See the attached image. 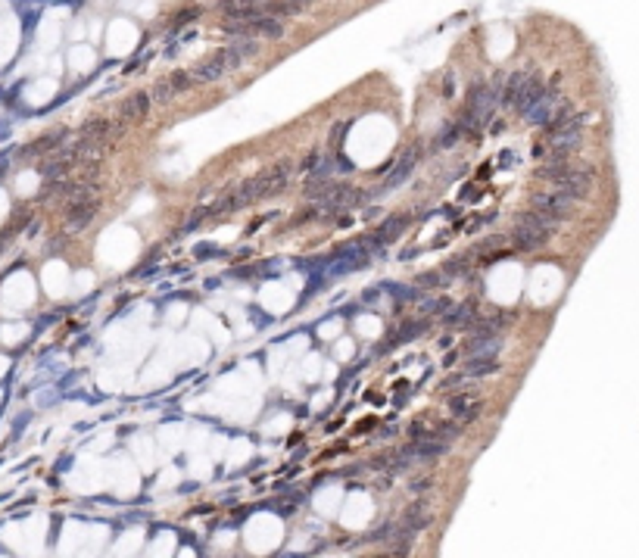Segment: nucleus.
Instances as JSON below:
<instances>
[{
  "instance_id": "f257e3e1",
  "label": "nucleus",
  "mask_w": 639,
  "mask_h": 558,
  "mask_svg": "<svg viewBox=\"0 0 639 558\" xmlns=\"http://www.w3.org/2000/svg\"><path fill=\"white\" fill-rule=\"evenodd\" d=\"M552 228H555V222H549L543 213L530 209V213L521 215L518 224L512 228V241L518 250H540V246L549 241Z\"/></svg>"
},
{
  "instance_id": "f03ea898",
  "label": "nucleus",
  "mask_w": 639,
  "mask_h": 558,
  "mask_svg": "<svg viewBox=\"0 0 639 558\" xmlns=\"http://www.w3.org/2000/svg\"><path fill=\"white\" fill-rule=\"evenodd\" d=\"M290 172H293V163H281V165H274V169H265L262 175H256V178L246 181V184H241L237 197H241L243 203H250V200H256V197H268V194L281 191V187L287 184Z\"/></svg>"
},
{
  "instance_id": "7ed1b4c3",
  "label": "nucleus",
  "mask_w": 639,
  "mask_h": 558,
  "mask_svg": "<svg viewBox=\"0 0 639 558\" xmlns=\"http://www.w3.org/2000/svg\"><path fill=\"white\" fill-rule=\"evenodd\" d=\"M574 200L571 194H564V191H555V194H533L530 197V209H536V213H543L549 222H564L568 215L574 213Z\"/></svg>"
},
{
  "instance_id": "20e7f679",
  "label": "nucleus",
  "mask_w": 639,
  "mask_h": 558,
  "mask_svg": "<svg viewBox=\"0 0 639 558\" xmlns=\"http://www.w3.org/2000/svg\"><path fill=\"white\" fill-rule=\"evenodd\" d=\"M593 169H564L562 175H558V191H564V194H571L574 200H583V197H590V191H593Z\"/></svg>"
},
{
  "instance_id": "39448f33",
  "label": "nucleus",
  "mask_w": 639,
  "mask_h": 558,
  "mask_svg": "<svg viewBox=\"0 0 639 558\" xmlns=\"http://www.w3.org/2000/svg\"><path fill=\"white\" fill-rule=\"evenodd\" d=\"M418 153H421V150H409V153H403V159H399V163L393 165V169L387 172V178H384L381 191H372V200H374V197H384V194H387V191H393V187H399V184H405V181L412 178V172H415Z\"/></svg>"
},
{
  "instance_id": "423d86ee",
  "label": "nucleus",
  "mask_w": 639,
  "mask_h": 558,
  "mask_svg": "<svg viewBox=\"0 0 639 558\" xmlns=\"http://www.w3.org/2000/svg\"><path fill=\"white\" fill-rule=\"evenodd\" d=\"M536 84H540V75H536L533 69L514 72V75L508 78V84L502 88V103H505V106H514V103H518L521 97H524V94H530V91H533Z\"/></svg>"
},
{
  "instance_id": "0eeeda50",
  "label": "nucleus",
  "mask_w": 639,
  "mask_h": 558,
  "mask_svg": "<svg viewBox=\"0 0 639 558\" xmlns=\"http://www.w3.org/2000/svg\"><path fill=\"white\" fill-rule=\"evenodd\" d=\"M555 106H558V91L546 88V91H543V97L536 100V103L530 106L524 115H527L530 125H549V119L555 115Z\"/></svg>"
},
{
  "instance_id": "6e6552de",
  "label": "nucleus",
  "mask_w": 639,
  "mask_h": 558,
  "mask_svg": "<svg viewBox=\"0 0 639 558\" xmlns=\"http://www.w3.org/2000/svg\"><path fill=\"white\" fill-rule=\"evenodd\" d=\"M502 346L505 343L499 334H477L468 340V359H496Z\"/></svg>"
},
{
  "instance_id": "1a4fd4ad",
  "label": "nucleus",
  "mask_w": 639,
  "mask_h": 558,
  "mask_svg": "<svg viewBox=\"0 0 639 558\" xmlns=\"http://www.w3.org/2000/svg\"><path fill=\"white\" fill-rule=\"evenodd\" d=\"M224 72H231V69H228V63H224V56H222V53H213L209 60H203L200 66L194 69V82H200V84L219 82V78L224 75Z\"/></svg>"
},
{
  "instance_id": "9d476101",
  "label": "nucleus",
  "mask_w": 639,
  "mask_h": 558,
  "mask_svg": "<svg viewBox=\"0 0 639 558\" xmlns=\"http://www.w3.org/2000/svg\"><path fill=\"white\" fill-rule=\"evenodd\" d=\"M150 103H153V97H150L147 91L128 94V97H125V103H122V119H125V122H137V119H144V115L150 113Z\"/></svg>"
},
{
  "instance_id": "9b49d317",
  "label": "nucleus",
  "mask_w": 639,
  "mask_h": 558,
  "mask_svg": "<svg viewBox=\"0 0 639 558\" xmlns=\"http://www.w3.org/2000/svg\"><path fill=\"white\" fill-rule=\"evenodd\" d=\"M94 215H97V203H91V200H72V206H69V228L72 231L88 228Z\"/></svg>"
},
{
  "instance_id": "f8f14e48",
  "label": "nucleus",
  "mask_w": 639,
  "mask_h": 558,
  "mask_svg": "<svg viewBox=\"0 0 639 558\" xmlns=\"http://www.w3.org/2000/svg\"><path fill=\"white\" fill-rule=\"evenodd\" d=\"M505 324H508L505 312H493V315H481V318L474 315V322L468 324V334L471 337H477V334H499Z\"/></svg>"
},
{
  "instance_id": "ddd939ff",
  "label": "nucleus",
  "mask_w": 639,
  "mask_h": 558,
  "mask_svg": "<svg viewBox=\"0 0 639 558\" xmlns=\"http://www.w3.org/2000/svg\"><path fill=\"white\" fill-rule=\"evenodd\" d=\"M399 521H403V524L405 527H409V531H421V527H427V524H431V512H427V505L424 502H415V505H409V509H405L403 512V518H399Z\"/></svg>"
},
{
  "instance_id": "4468645a",
  "label": "nucleus",
  "mask_w": 639,
  "mask_h": 558,
  "mask_svg": "<svg viewBox=\"0 0 639 558\" xmlns=\"http://www.w3.org/2000/svg\"><path fill=\"white\" fill-rule=\"evenodd\" d=\"M427 331V322H421V318H412V322H403V328L396 331V337L387 343V350L390 346H399V343H409V340H415L421 337Z\"/></svg>"
},
{
  "instance_id": "2eb2a0df",
  "label": "nucleus",
  "mask_w": 639,
  "mask_h": 558,
  "mask_svg": "<svg viewBox=\"0 0 639 558\" xmlns=\"http://www.w3.org/2000/svg\"><path fill=\"white\" fill-rule=\"evenodd\" d=\"M66 137V128H56V132H50L44 137H38V141L32 144V147H25L23 150V156H38V153H44V150H56L60 147V141Z\"/></svg>"
},
{
  "instance_id": "dca6fc26",
  "label": "nucleus",
  "mask_w": 639,
  "mask_h": 558,
  "mask_svg": "<svg viewBox=\"0 0 639 558\" xmlns=\"http://www.w3.org/2000/svg\"><path fill=\"white\" fill-rule=\"evenodd\" d=\"M443 322H446V328H468L471 322H474V303H462V306H455L453 312H446V318H443Z\"/></svg>"
},
{
  "instance_id": "f3484780",
  "label": "nucleus",
  "mask_w": 639,
  "mask_h": 558,
  "mask_svg": "<svg viewBox=\"0 0 639 558\" xmlns=\"http://www.w3.org/2000/svg\"><path fill=\"white\" fill-rule=\"evenodd\" d=\"M405 228H409V215H393V219H387V222H384L381 228L374 231V234L381 237L384 243H387V241H393V237H399V234H403Z\"/></svg>"
},
{
  "instance_id": "a211bd4d",
  "label": "nucleus",
  "mask_w": 639,
  "mask_h": 558,
  "mask_svg": "<svg viewBox=\"0 0 639 558\" xmlns=\"http://www.w3.org/2000/svg\"><path fill=\"white\" fill-rule=\"evenodd\" d=\"M496 372H499L496 359H468V365H464L468 378H486V374H496Z\"/></svg>"
},
{
  "instance_id": "6ab92c4d",
  "label": "nucleus",
  "mask_w": 639,
  "mask_h": 558,
  "mask_svg": "<svg viewBox=\"0 0 639 558\" xmlns=\"http://www.w3.org/2000/svg\"><path fill=\"white\" fill-rule=\"evenodd\" d=\"M462 134H464V128L459 125V122H449V125H446V128H443V132L437 134V141H434V147H437V150L455 147V141H459Z\"/></svg>"
},
{
  "instance_id": "aec40b11",
  "label": "nucleus",
  "mask_w": 639,
  "mask_h": 558,
  "mask_svg": "<svg viewBox=\"0 0 639 558\" xmlns=\"http://www.w3.org/2000/svg\"><path fill=\"white\" fill-rule=\"evenodd\" d=\"M66 169H69V153H63L60 159H50V163H44L38 172L44 178H63V175H66Z\"/></svg>"
},
{
  "instance_id": "412c9836",
  "label": "nucleus",
  "mask_w": 639,
  "mask_h": 558,
  "mask_svg": "<svg viewBox=\"0 0 639 558\" xmlns=\"http://www.w3.org/2000/svg\"><path fill=\"white\" fill-rule=\"evenodd\" d=\"M387 291H393V300L396 303H409V300H421L424 291L415 284V287H405V284H387Z\"/></svg>"
},
{
  "instance_id": "4be33fe9",
  "label": "nucleus",
  "mask_w": 639,
  "mask_h": 558,
  "mask_svg": "<svg viewBox=\"0 0 639 558\" xmlns=\"http://www.w3.org/2000/svg\"><path fill=\"white\" fill-rule=\"evenodd\" d=\"M169 84H172V91H175V94H184V91H191L197 82H194V72H181V69H175V72L169 75Z\"/></svg>"
},
{
  "instance_id": "5701e85b",
  "label": "nucleus",
  "mask_w": 639,
  "mask_h": 558,
  "mask_svg": "<svg viewBox=\"0 0 639 558\" xmlns=\"http://www.w3.org/2000/svg\"><path fill=\"white\" fill-rule=\"evenodd\" d=\"M446 281H449V278L443 274V268H440V272H424V274H418L415 284L421 287V291H434V287H443Z\"/></svg>"
},
{
  "instance_id": "b1692460",
  "label": "nucleus",
  "mask_w": 639,
  "mask_h": 558,
  "mask_svg": "<svg viewBox=\"0 0 639 558\" xmlns=\"http://www.w3.org/2000/svg\"><path fill=\"white\" fill-rule=\"evenodd\" d=\"M449 306H453V303H449L446 296H440V300H424V296H421V312L424 315H446Z\"/></svg>"
},
{
  "instance_id": "393cba45",
  "label": "nucleus",
  "mask_w": 639,
  "mask_h": 558,
  "mask_svg": "<svg viewBox=\"0 0 639 558\" xmlns=\"http://www.w3.org/2000/svg\"><path fill=\"white\" fill-rule=\"evenodd\" d=\"M110 132H113V125L106 119H94V122L84 125V137H97V141H103Z\"/></svg>"
},
{
  "instance_id": "a878e982",
  "label": "nucleus",
  "mask_w": 639,
  "mask_h": 558,
  "mask_svg": "<svg viewBox=\"0 0 639 558\" xmlns=\"http://www.w3.org/2000/svg\"><path fill=\"white\" fill-rule=\"evenodd\" d=\"M200 6H191V10H181L178 16H175V23H172V32H178V28H184V25H191L194 19H200Z\"/></svg>"
},
{
  "instance_id": "bb28decb",
  "label": "nucleus",
  "mask_w": 639,
  "mask_h": 558,
  "mask_svg": "<svg viewBox=\"0 0 639 558\" xmlns=\"http://www.w3.org/2000/svg\"><path fill=\"white\" fill-rule=\"evenodd\" d=\"M464 265H468V256H455V259H449V262L443 265V274L453 281V278H459V274L464 272Z\"/></svg>"
},
{
  "instance_id": "cd10ccee",
  "label": "nucleus",
  "mask_w": 639,
  "mask_h": 558,
  "mask_svg": "<svg viewBox=\"0 0 639 558\" xmlns=\"http://www.w3.org/2000/svg\"><path fill=\"white\" fill-rule=\"evenodd\" d=\"M172 97H178V94L172 91L169 78H163V82H156V88H153V100H159V103H169Z\"/></svg>"
},
{
  "instance_id": "c85d7f7f",
  "label": "nucleus",
  "mask_w": 639,
  "mask_h": 558,
  "mask_svg": "<svg viewBox=\"0 0 639 558\" xmlns=\"http://www.w3.org/2000/svg\"><path fill=\"white\" fill-rule=\"evenodd\" d=\"M459 433H462V427H459V424H443L437 433H431V437H434V440H440V443H453V440L459 437Z\"/></svg>"
},
{
  "instance_id": "c756f323",
  "label": "nucleus",
  "mask_w": 639,
  "mask_h": 558,
  "mask_svg": "<svg viewBox=\"0 0 639 558\" xmlns=\"http://www.w3.org/2000/svg\"><path fill=\"white\" fill-rule=\"evenodd\" d=\"M481 412H483V402H474V405H464V409L459 412V415H455V418H459V421H464V424H468V421H477V415H481Z\"/></svg>"
},
{
  "instance_id": "7c9ffc66",
  "label": "nucleus",
  "mask_w": 639,
  "mask_h": 558,
  "mask_svg": "<svg viewBox=\"0 0 639 558\" xmlns=\"http://www.w3.org/2000/svg\"><path fill=\"white\" fill-rule=\"evenodd\" d=\"M468 402H471V393H455V396H449V409H453L455 415H459V412H462Z\"/></svg>"
},
{
  "instance_id": "2f4dec72",
  "label": "nucleus",
  "mask_w": 639,
  "mask_h": 558,
  "mask_svg": "<svg viewBox=\"0 0 639 558\" xmlns=\"http://www.w3.org/2000/svg\"><path fill=\"white\" fill-rule=\"evenodd\" d=\"M346 122H340V125H334V132H331V150H340V141H343V134H346Z\"/></svg>"
},
{
  "instance_id": "473e14b6",
  "label": "nucleus",
  "mask_w": 639,
  "mask_h": 558,
  "mask_svg": "<svg viewBox=\"0 0 639 558\" xmlns=\"http://www.w3.org/2000/svg\"><path fill=\"white\" fill-rule=\"evenodd\" d=\"M431 483H434L431 477H418V481H412L409 490H412V493H424V490H431Z\"/></svg>"
},
{
  "instance_id": "72a5a7b5",
  "label": "nucleus",
  "mask_w": 639,
  "mask_h": 558,
  "mask_svg": "<svg viewBox=\"0 0 639 558\" xmlns=\"http://www.w3.org/2000/svg\"><path fill=\"white\" fill-rule=\"evenodd\" d=\"M499 243H502V237H486V241H481V246H477V250H496Z\"/></svg>"
},
{
  "instance_id": "f704fd0d",
  "label": "nucleus",
  "mask_w": 639,
  "mask_h": 558,
  "mask_svg": "<svg viewBox=\"0 0 639 558\" xmlns=\"http://www.w3.org/2000/svg\"><path fill=\"white\" fill-rule=\"evenodd\" d=\"M443 91H446V97H453V91H455V78H453V75L446 78V84H443Z\"/></svg>"
},
{
  "instance_id": "c9c22d12",
  "label": "nucleus",
  "mask_w": 639,
  "mask_h": 558,
  "mask_svg": "<svg viewBox=\"0 0 639 558\" xmlns=\"http://www.w3.org/2000/svg\"><path fill=\"white\" fill-rule=\"evenodd\" d=\"M362 300H365V303H377V291H374V287H368V291L362 293Z\"/></svg>"
}]
</instances>
